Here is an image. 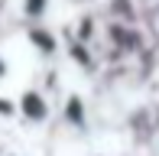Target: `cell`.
Returning a JSON list of instances; mask_svg holds the SVG:
<instances>
[{"instance_id":"4","label":"cell","mask_w":159,"mask_h":156,"mask_svg":"<svg viewBox=\"0 0 159 156\" xmlns=\"http://www.w3.org/2000/svg\"><path fill=\"white\" fill-rule=\"evenodd\" d=\"M10 156H23V153H10Z\"/></svg>"},{"instance_id":"3","label":"cell","mask_w":159,"mask_h":156,"mask_svg":"<svg viewBox=\"0 0 159 156\" xmlns=\"http://www.w3.org/2000/svg\"><path fill=\"white\" fill-rule=\"evenodd\" d=\"M7 75V62H3V55H0V78Z\"/></svg>"},{"instance_id":"2","label":"cell","mask_w":159,"mask_h":156,"mask_svg":"<svg viewBox=\"0 0 159 156\" xmlns=\"http://www.w3.org/2000/svg\"><path fill=\"white\" fill-rule=\"evenodd\" d=\"M49 7V0H23V10L30 13V16H42Z\"/></svg>"},{"instance_id":"1","label":"cell","mask_w":159,"mask_h":156,"mask_svg":"<svg viewBox=\"0 0 159 156\" xmlns=\"http://www.w3.org/2000/svg\"><path fill=\"white\" fill-rule=\"evenodd\" d=\"M20 114H23L26 120H46L49 117V101L42 94H36V91H26L23 98H20Z\"/></svg>"}]
</instances>
